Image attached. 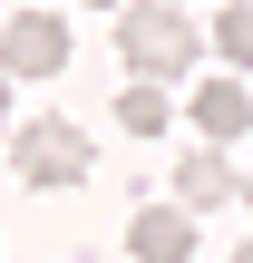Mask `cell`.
Segmentation results:
<instances>
[{
    "instance_id": "cell-1",
    "label": "cell",
    "mask_w": 253,
    "mask_h": 263,
    "mask_svg": "<svg viewBox=\"0 0 253 263\" xmlns=\"http://www.w3.org/2000/svg\"><path fill=\"white\" fill-rule=\"evenodd\" d=\"M195 59H205V39H195V20H185L176 0H127V10H117V68L176 78V68H195Z\"/></svg>"
},
{
    "instance_id": "cell-2",
    "label": "cell",
    "mask_w": 253,
    "mask_h": 263,
    "mask_svg": "<svg viewBox=\"0 0 253 263\" xmlns=\"http://www.w3.org/2000/svg\"><path fill=\"white\" fill-rule=\"evenodd\" d=\"M98 156H88V137L78 127H59V117H39V127H20V185H78Z\"/></svg>"
},
{
    "instance_id": "cell-3",
    "label": "cell",
    "mask_w": 253,
    "mask_h": 263,
    "mask_svg": "<svg viewBox=\"0 0 253 263\" xmlns=\"http://www.w3.org/2000/svg\"><path fill=\"white\" fill-rule=\"evenodd\" d=\"M0 68H10V78H59V68H68V20L20 10V20L0 29Z\"/></svg>"
},
{
    "instance_id": "cell-4",
    "label": "cell",
    "mask_w": 253,
    "mask_h": 263,
    "mask_svg": "<svg viewBox=\"0 0 253 263\" xmlns=\"http://www.w3.org/2000/svg\"><path fill=\"white\" fill-rule=\"evenodd\" d=\"M185 117H195V137L234 146V137L253 127V98H244V78H195V107H185Z\"/></svg>"
},
{
    "instance_id": "cell-5",
    "label": "cell",
    "mask_w": 253,
    "mask_h": 263,
    "mask_svg": "<svg viewBox=\"0 0 253 263\" xmlns=\"http://www.w3.org/2000/svg\"><path fill=\"white\" fill-rule=\"evenodd\" d=\"M127 254L137 263H185L195 254V215H185V205H146V215L127 224Z\"/></svg>"
},
{
    "instance_id": "cell-6",
    "label": "cell",
    "mask_w": 253,
    "mask_h": 263,
    "mask_svg": "<svg viewBox=\"0 0 253 263\" xmlns=\"http://www.w3.org/2000/svg\"><path fill=\"white\" fill-rule=\"evenodd\" d=\"M224 195H234V166H224V146H185V166H176V205L215 215Z\"/></svg>"
},
{
    "instance_id": "cell-7",
    "label": "cell",
    "mask_w": 253,
    "mask_h": 263,
    "mask_svg": "<svg viewBox=\"0 0 253 263\" xmlns=\"http://www.w3.org/2000/svg\"><path fill=\"white\" fill-rule=\"evenodd\" d=\"M117 127H127V137H156V127H166V88H156V78L117 88Z\"/></svg>"
},
{
    "instance_id": "cell-8",
    "label": "cell",
    "mask_w": 253,
    "mask_h": 263,
    "mask_svg": "<svg viewBox=\"0 0 253 263\" xmlns=\"http://www.w3.org/2000/svg\"><path fill=\"white\" fill-rule=\"evenodd\" d=\"M215 49H224L234 68H253V0H234V10H215Z\"/></svg>"
},
{
    "instance_id": "cell-9",
    "label": "cell",
    "mask_w": 253,
    "mask_h": 263,
    "mask_svg": "<svg viewBox=\"0 0 253 263\" xmlns=\"http://www.w3.org/2000/svg\"><path fill=\"white\" fill-rule=\"evenodd\" d=\"M0 117H10V68H0Z\"/></svg>"
},
{
    "instance_id": "cell-10",
    "label": "cell",
    "mask_w": 253,
    "mask_h": 263,
    "mask_svg": "<svg viewBox=\"0 0 253 263\" xmlns=\"http://www.w3.org/2000/svg\"><path fill=\"white\" fill-rule=\"evenodd\" d=\"M88 10H127V0H88Z\"/></svg>"
},
{
    "instance_id": "cell-11",
    "label": "cell",
    "mask_w": 253,
    "mask_h": 263,
    "mask_svg": "<svg viewBox=\"0 0 253 263\" xmlns=\"http://www.w3.org/2000/svg\"><path fill=\"white\" fill-rule=\"evenodd\" d=\"M234 263H253V244H244V254H234Z\"/></svg>"
},
{
    "instance_id": "cell-12",
    "label": "cell",
    "mask_w": 253,
    "mask_h": 263,
    "mask_svg": "<svg viewBox=\"0 0 253 263\" xmlns=\"http://www.w3.org/2000/svg\"><path fill=\"white\" fill-rule=\"evenodd\" d=\"M244 205H253V185H244Z\"/></svg>"
}]
</instances>
